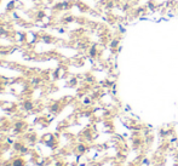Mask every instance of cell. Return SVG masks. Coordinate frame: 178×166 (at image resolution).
<instances>
[{"label":"cell","mask_w":178,"mask_h":166,"mask_svg":"<svg viewBox=\"0 0 178 166\" xmlns=\"http://www.w3.org/2000/svg\"><path fill=\"white\" fill-rule=\"evenodd\" d=\"M119 46H120V39H119V38L113 39V40L110 41V44H109V47H110L111 50H116Z\"/></svg>","instance_id":"cell-1"},{"label":"cell","mask_w":178,"mask_h":166,"mask_svg":"<svg viewBox=\"0 0 178 166\" xmlns=\"http://www.w3.org/2000/svg\"><path fill=\"white\" fill-rule=\"evenodd\" d=\"M147 10L148 11H156L158 10V5L154 3V1H153V0H149V1L147 3Z\"/></svg>","instance_id":"cell-2"},{"label":"cell","mask_w":178,"mask_h":166,"mask_svg":"<svg viewBox=\"0 0 178 166\" xmlns=\"http://www.w3.org/2000/svg\"><path fill=\"white\" fill-rule=\"evenodd\" d=\"M145 12H147V7H138L136 10V16L137 17H143Z\"/></svg>","instance_id":"cell-3"},{"label":"cell","mask_w":178,"mask_h":166,"mask_svg":"<svg viewBox=\"0 0 178 166\" xmlns=\"http://www.w3.org/2000/svg\"><path fill=\"white\" fill-rule=\"evenodd\" d=\"M96 55H97V49H96V46H92L90 49V56L91 57H96Z\"/></svg>","instance_id":"cell-4"},{"label":"cell","mask_w":178,"mask_h":166,"mask_svg":"<svg viewBox=\"0 0 178 166\" xmlns=\"http://www.w3.org/2000/svg\"><path fill=\"white\" fill-rule=\"evenodd\" d=\"M14 166H23V161L21 159H17L14 161Z\"/></svg>","instance_id":"cell-5"},{"label":"cell","mask_w":178,"mask_h":166,"mask_svg":"<svg viewBox=\"0 0 178 166\" xmlns=\"http://www.w3.org/2000/svg\"><path fill=\"white\" fill-rule=\"evenodd\" d=\"M118 29H119V32H120L121 34H125V33H126V29L124 28V25H122V24L119 25V28H118Z\"/></svg>","instance_id":"cell-6"},{"label":"cell","mask_w":178,"mask_h":166,"mask_svg":"<svg viewBox=\"0 0 178 166\" xmlns=\"http://www.w3.org/2000/svg\"><path fill=\"white\" fill-rule=\"evenodd\" d=\"M85 149H86V148H85V146H84V144L78 146V150H79L80 153H84V152H85Z\"/></svg>","instance_id":"cell-7"},{"label":"cell","mask_w":178,"mask_h":166,"mask_svg":"<svg viewBox=\"0 0 178 166\" xmlns=\"http://www.w3.org/2000/svg\"><path fill=\"white\" fill-rule=\"evenodd\" d=\"M129 166H139V165H138L137 162H130V164H129Z\"/></svg>","instance_id":"cell-8"},{"label":"cell","mask_w":178,"mask_h":166,"mask_svg":"<svg viewBox=\"0 0 178 166\" xmlns=\"http://www.w3.org/2000/svg\"><path fill=\"white\" fill-rule=\"evenodd\" d=\"M25 108H28V109H30V108H32V104H30V103H27V104H25Z\"/></svg>","instance_id":"cell-9"},{"label":"cell","mask_w":178,"mask_h":166,"mask_svg":"<svg viewBox=\"0 0 178 166\" xmlns=\"http://www.w3.org/2000/svg\"><path fill=\"white\" fill-rule=\"evenodd\" d=\"M174 157H176V160H177V161H178V150H177V152H176V155H174Z\"/></svg>","instance_id":"cell-10"},{"label":"cell","mask_w":178,"mask_h":166,"mask_svg":"<svg viewBox=\"0 0 178 166\" xmlns=\"http://www.w3.org/2000/svg\"><path fill=\"white\" fill-rule=\"evenodd\" d=\"M176 12H177V15H178V6H177V9H176Z\"/></svg>","instance_id":"cell-11"}]
</instances>
